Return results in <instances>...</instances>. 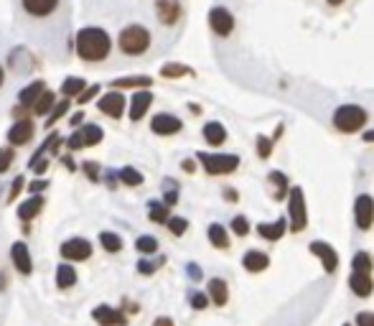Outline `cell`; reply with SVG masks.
<instances>
[{"mask_svg": "<svg viewBox=\"0 0 374 326\" xmlns=\"http://www.w3.org/2000/svg\"><path fill=\"white\" fill-rule=\"evenodd\" d=\"M110 49H113L110 36L97 26H87L77 34V54L85 62H102V59H107Z\"/></svg>", "mask_w": 374, "mask_h": 326, "instance_id": "obj_1", "label": "cell"}, {"mask_svg": "<svg viewBox=\"0 0 374 326\" xmlns=\"http://www.w3.org/2000/svg\"><path fill=\"white\" fill-rule=\"evenodd\" d=\"M331 122H333V128L339 130V133L354 135V133H361V130H364V125L369 122V113L361 105L346 102V105L336 107V113H333Z\"/></svg>", "mask_w": 374, "mask_h": 326, "instance_id": "obj_2", "label": "cell"}, {"mask_svg": "<svg viewBox=\"0 0 374 326\" xmlns=\"http://www.w3.org/2000/svg\"><path fill=\"white\" fill-rule=\"evenodd\" d=\"M117 46H120V51L127 54V57H141V54H145L150 49V31L145 26L133 23V26H127V29L120 31Z\"/></svg>", "mask_w": 374, "mask_h": 326, "instance_id": "obj_3", "label": "cell"}, {"mask_svg": "<svg viewBox=\"0 0 374 326\" xmlns=\"http://www.w3.org/2000/svg\"><path fill=\"white\" fill-rule=\"evenodd\" d=\"M196 158L209 176H226L240 169V156H234V153H204L201 150L196 153Z\"/></svg>", "mask_w": 374, "mask_h": 326, "instance_id": "obj_4", "label": "cell"}, {"mask_svg": "<svg viewBox=\"0 0 374 326\" xmlns=\"http://www.w3.org/2000/svg\"><path fill=\"white\" fill-rule=\"evenodd\" d=\"M288 222L293 232H303L308 225V206H305V194L301 186H293L288 194Z\"/></svg>", "mask_w": 374, "mask_h": 326, "instance_id": "obj_5", "label": "cell"}, {"mask_svg": "<svg viewBox=\"0 0 374 326\" xmlns=\"http://www.w3.org/2000/svg\"><path fill=\"white\" fill-rule=\"evenodd\" d=\"M354 225L361 232H369L374 227V197L372 194H359L354 199Z\"/></svg>", "mask_w": 374, "mask_h": 326, "instance_id": "obj_6", "label": "cell"}, {"mask_svg": "<svg viewBox=\"0 0 374 326\" xmlns=\"http://www.w3.org/2000/svg\"><path fill=\"white\" fill-rule=\"evenodd\" d=\"M209 29L219 36V38H226V36H232L234 31V15L226 10L224 6H214L209 10Z\"/></svg>", "mask_w": 374, "mask_h": 326, "instance_id": "obj_7", "label": "cell"}, {"mask_svg": "<svg viewBox=\"0 0 374 326\" xmlns=\"http://www.w3.org/2000/svg\"><path fill=\"white\" fill-rule=\"evenodd\" d=\"M308 250H311V255H316L318 260H321V265H324V273H336L339 270V253L329 245V242L324 240H313L311 245H308Z\"/></svg>", "mask_w": 374, "mask_h": 326, "instance_id": "obj_8", "label": "cell"}, {"mask_svg": "<svg viewBox=\"0 0 374 326\" xmlns=\"http://www.w3.org/2000/svg\"><path fill=\"white\" fill-rule=\"evenodd\" d=\"M62 255L66 260H87V257L92 255V245L85 240V237H71L62 245Z\"/></svg>", "mask_w": 374, "mask_h": 326, "instance_id": "obj_9", "label": "cell"}, {"mask_svg": "<svg viewBox=\"0 0 374 326\" xmlns=\"http://www.w3.org/2000/svg\"><path fill=\"white\" fill-rule=\"evenodd\" d=\"M97 107L107 115V118H115V120H120L122 113H125V97H122V94L115 90V92L102 94V99L97 102Z\"/></svg>", "mask_w": 374, "mask_h": 326, "instance_id": "obj_10", "label": "cell"}, {"mask_svg": "<svg viewBox=\"0 0 374 326\" xmlns=\"http://www.w3.org/2000/svg\"><path fill=\"white\" fill-rule=\"evenodd\" d=\"M181 128H184V122L171 113H158L156 118H153V122H150V130L156 135H176Z\"/></svg>", "mask_w": 374, "mask_h": 326, "instance_id": "obj_11", "label": "cell"}, {"mask_svg": "<svg viewBox=\"0 0 374 326\" xmlns=\"http://www.w3.org/2000/svg\"><path fill=\"white\" fill-rule=\"evenodd\" d=\"M156 15L163 26H173L181 18V3L178 0H156Z\"/></svg>", "mask_w": 374, "mask_h": 326, "instance_id": "obj_12", "label": "cell"}, {"mask_svg": "<svg viewBox=\"0 0 374 326\" xmlns=\"http://www.w3.org/2000/svg\"><path fill=\"white\" fill-rule=\"evenodd\" d=\"M349 288L357 298H369L374 293V278L372 273H352L349 276Z\"/></svg>", "mask_w": 374, "mask_h": 326, "instance_id": "obj_13", "label": "cell"}, {"mask_svg": "<svg viewBox=\"0 0 374 326\" xmlns=\"http://www.w3.org/2000/svg\"><path fill=\"white\" fill-rule=\"evenodd\" d=\"M92 319L99 326H125V313L113 309V306H97L92 311Z\"/></svg>", "mask_w": 374, "mask_h": 326, "instance_id": "obj_14", "label": "cell"}, {"mask_svg": "<svg viewBox=\"0 0 374 326\" xmlns=\"http://www.w3.org/2000/svg\"><path fill=\"white\" fill-rule=\"evenodd\" d=\"M10 260H13V265L23 276H29L31 270H34V262H31V253L26 248V242H15L13 248H10Z\"/></svg>", "mask_w": 374, "mask_h": 326, "instance_id": "obj_15", "label": "cell"}, {"mask_svg": "<svg viewBox=\"0 0 374 326\" xmlns=\"http://www.w3.org/2000/svg\"><path fill=\"white\" fill-rule=\"evenodd\" d=\"M31 138H34V122L31 120H18L8 130V143H13V146H26Z\"/></svg>", "mask_w": 374, "mask_h": 326, "instance_id": "obj_16", "label": "cell"}, {"mask_svg": "<svg viewBox=\"0 0 374 326\" xmlns=\"http://www.w3.org/2000/svg\"><path fill=\"white\" fill-rule=\"evenodd\" d=\"M242 265H245L247 273H262V270L270 265V255L262 253V250H247V253L242 255Z\"/></svg>", "mask_w": 374, "mask_h": 326, "instance_id": "obj_17", "label": "cell"}, {"mask_svg": "<svg viewBox=\"0 0 374 326\" xmlns=\"http://www.w3.org/2000/svg\"><path fill=\"white\" fill-rule=\"evenodd\" d=\"M285 229H288V225H285V220H275V222H260L257 225V234H260L262 240L268 242H278L285 234Z\"/></svg>", "mask_w": 374, "mask_h": 326, "instance_id": "obj_18", "label": "cell"}, {"mask_svg": "<svg viewBox=\"0 0 374 326\" xmlns=\"http://www.w3.org/2000/svg\"><path fill=\"white\" fill-rule=\"evenodd\" d=\"M153 105V94L150 92H135V97L130 99V120H141L143 115L148 113V107Z\"/></svg>", "mask_w": 374, "mask_h": 326, "instance_id": "obj_19", "label": "cell"}, {"mask_svg": "<svg viewBox=\"0 0 374 326\" xmlns=\"http://www.w3.org/2000/svg\"><path fill=\"white\" fill-rule=\"evenodd\" d=\"M59 6V0H23V8H26V13L36 15V18H43V15L54 13Z\"/></svg>", "mask_w": 374, "mask_h": 326, "instance_id": "obj_20", "label": "cell"}, {"mask_svg": "<svg viewBox=\"0 0 374 326\" xmlns=\"http://www.w3.org/2000/svg\"><path fill=\"white\" fill-rule=\"evenodd\" d=\"M201 133H204V141L209 143V146H214V148H217V146H222V143L226 141V128L222 125V122H217V120L206 122Z\"/></svg>", "mask_w": 374, "mask_h": 326, "instance_id": "obj_21", "label": "cell"}, {"mask_svg": "<svg viewBox=\"0 0 374 326\" xmlns=\"http://www.w3.org/2000/svg\"><path fill=\"white\" fill-rule=\"evenodd\" d=\"M209 298H212L214 306H224L229 301V285L222 278H212L209 281Z\"/></svg>", "mask_w": 374, "mask_h": 326, "instance_id": "obj_22", "label": "cell"}, {"mask_svg": "<svg viewBox=\"0 0 374 326\" xmlns=\"http://www.w3.org/2000/svg\"><path fill=\"white\" fill-rule=\"evenodd\" d=\"M43 92H46L43 82H38V79H36V82H31V85L26 87V90H21V94H18V102H21L23 107H34Z\"/></svg>", "mask_w": 374, "mask_h": 326, "instance_id": "obj_23", "label": "cell"}, {"mask_svg": "<svg viewBox=\"0 0 374 326\" xmlns=\"http://www.w3.org/2000/svg\"><path fill=\"white\" fill-rule=\"evenodd\" d=\"M206 237H209V242H212L217 250L229 248V232H226V227H224V225H219V222L209 225V229H206Z\"/></svg>", "mask_w": 374, "mask_h": 326, "instance_id": "obj_24", "label": "cell"}, {"mask_svg": "<svg viewBox=\"0 0 374 326\" xmlns=\"http://www.w3.org/2000/svg\"><path fill=\"white\" fill-rule=\"evenodd\" d=\"M41 209H43V199L41 197H31L29 201H23V204L18 206V217H21L23 222H29V220H34V217L41 212Z\"/></svg>", "mask_w": 374, "mask_h": 326, "instance_id": "obj_25", "label": "cell"}, {"mask_svg": "<svg viewBox=\"0 0 374 326\" xmlns=\"http://www.w3.org/2000/svg\"><path fill=\"white\" fill-rule=\"evenodd\" d=\"M270 184L275 186V199H288L290 194V181L282 171H270Z\"/></svg>", "mask_w": 374, "mask_h": 326, "instance_id": "obj_26", "label": "cell"}, {"mask_svg": "<svg viewBox=\"0 0 374 326\" xmlns=\"http://www.w3.org/2000/svg\"><path fill=\"white\" fill-rule=\"evenodd\" d=\"M372 268H374V257L369 255L367 250H359L352 257V273H372Z\"/></svg>", "mask_w": 374, "mask_h": 326, "instance_id": "obj_27", "label": "cell"}, {"mask_svg": "<svg viewBox=\"0 0 374 326\" xmlns=\"http://www.w3.org/2000/svg\"><path fill=\"white\" fill-rule=\"evenodd\" d=\"M148 217H150V222H156V225H168V204L166 201H150L148 204Z\"/></svg>", "mask_w": 374, "mask_h": 326, "instance_id": "obj_28", "label": "cell"}, {"mask_svg": "<svg viewBox=\"0 0 374 326\" xmlns=\"http://www.w3.org/2000/svg\"><path fill=\"white\" fill-rule=\"evenodd\" d=\"M77 283V270L71 265H59L57 268V285L59 288H71Z\"/></svg>", "mask_w": 374, "mask_h": 326, "instance_id": "obj_29", "label": "cell"}, {"mask_svg": "<svg viewBox=\"0 0 374 326\" xmlns=\"http://www.w3.org/2000/svg\"><path fill=\"white\" fill-rule=\"evenodd\" d=\"M85 90H87V85H85V79L82 77H66L64 79V85H62V92L66 94V97H79Z\"/></svg>", "mask_w": 374, "mask_h": 326, "instance_id": "obj_30", "label": "cell"}, {"mask_svg": "<svg viewBox=\"0 0 374 326\" xmlns=\"http://www.w3.org/2000/svg\"><path fill=\"white\" fill-rule=\"evenodd\" d=\"M79 135H82V143H85V148H87V146H97L105 133H102L99 125H85V128L79 130Z\"/></svg>", "mask_w": 374, "mask_h": 326, "instance_id": "obj_31", "label": "cell"}, {"mask_svg": "<svg viewBox=\"0 0 374 326\" xmlns=\"http://www.w3.org/2000/svg\"><path fill=\"white\" fill-rule=\"evenodd\" d=\"M135 250L143 253V255H153L158 250V240L156 237H150V234H141L138 240H135Z\"/></svg>", "mask_w": 374, "mask_h": 326, "instance_id": "obj_32", "label": "cell"}, {"mask_svg": "<svg viewBox=\"0 0 374 326\" xmlns=\"http://www.w3.org/2000/svg\"><path fill=\"white\" fill-rule=\"evenodd\" d=\"M115 90H120V87H150L153 85V79L141 74V77H122V79H115L113 82Z\"/></svg>", "mask_w": 374, "mask_h": 326, "instance_id": "obj_33", "label": "cell"}, {"mask_svg": "<svg viewBox=\"0 0 374 326\" xmlns=\"http://www.w3.org/2000/svg\"><path fill=\"white\" fill-rule=\"evenodd\" d=\"M99 245L107 250V253H120L122 248V240H120V234H115V232H102L99 234Z\"/></svg>", "mask_w": 374, "mask_h": 326, "instance_id": "obj_34", "label": "cell"}, {"mask_svg": "<svg viewBox=\"0 0 374 326\" xmlns=\"http://www.w3.org/2000/svg\"><path fill=\"white\" fill-rule=\"evenodd\" d=\"M54 92H49V90H46V92L41 94V97H38V102H36L34 105V110H36V115H46V113H51V110H54V107H57V102H54Z\"/></svg>", "mask_w": 374, "mask_h": 326, "instance_id": "obj_35", "label": "cell"}, {"mask_svg": "<svg viewBox=\"0 0 374 326\" xmlns=\"http://www.w3.org/2000/svg\"><path fill=\"white\" fill-rule=\"evenodd\" d=\"M120 181L127 186H141L143 184V173L141 171H135L133 166H125V169L120 171Z\"/></svg>", "mask_w": 374, "mask_h": 326, "instance_id": "obj_36", "label": "cell"}, {"mask_svg": "<svg viewBox=\"0 0 374 326\" xmlns=\"http://www.w3.org/2000/svg\"><path fill=\"white\" fill-rule=\"evenodd\" d=\"M270 153H273V138H268V135H257V156H260L262 161H268Z\"/></svg>", "mask_w": 374, "mask_h": 326, "instance_id": "obj_37", "label": "cell"}, {"mask_svg": "<svg viewBox=\"0 0 374 326\" xmlns=\"http://www.w3.org/2000/svg\"><path fill=\"white\" fill-rule=\"evenodd\" d=\"M229 227H232V232L237 234V237H245V234H250V222H247V217H245V214H237Z\"/></svg>", "mask_w": 374, "mask_h": 326, "instance_id": "obj_38", "label": "cell"}, {"mask_svg": "<svg viewBox=\"0 0 374 326\" xmlns=\"http://www.w3.org/2000/svg\"><path fill=\"white\" fill-rule=\"evenodd\" d=\"M161 74H163V77L173 79V77H184V74H191V69H189V66H184V64H166L161 69Z\"/></svg>", "mask_w": 374, "mask_h": 326, "instance_id": "obj_39", "label": "cell"}, {"mask_svg": "<svg viewBox=\"0 0 374 326\" xmlns=\"http://www.w3.org/2000/svg\"><path fill=\"white\" fill-rule=\"evenodd\" d=\"M168 229L176 234V237H181V234L189 229V222H186L184 217H171V220H168Z\"/></svg>", "mask_w": 374, "mask_h": 326, "instance_id": "obj_40", "label": "cell"}, {"mask_svg": "<svg viewBox=\"0 0 374 326\" xmlns=\"http://www.w3.org/2000/svg\"><path fill=\"white\" fill-rule=\"evenodd\" d=\"M209 301H212V298H209V293H191V306H194L196 311L206 309V306H209Z\"/></svg>", "mask_w": 374, "mask_h": 326, "instance_id": "obj_41", "label": "cell"}, {"mask_svg": "<svg viewBox=\"0 0 374 326\" xmlns=\"http://www.w3.org/2000/svg\"><path fill=\"white\" fill-rule=\"evenodd\" d=\"M354 326H374V311H359L354 319Z\"/></svg>", "mask_w": 374, "mask_h": 326, "instance_id": "obj_42", "label": "cell"}, {"mask_svg": "<svg viewBox=\"0 0 374 326\" xmlns=\"http://www.w3.org/2000/svg\"><path fill=\"white\" fill-rule=\"evenodd\" d=\"M13 163V150L10 148H0V171H8Z\"/></svg>", "mask_w": 374, "mask_h": 326, "instance_id": "obj_43", "label": "cell"}, {"mask_svg": "<svg viewBox=\"0 0 374 326\" xmlns=\"http://www.w3.org/2000/svg\"><path fill=\"white\" fill-rule=\"evenodd\" d=\"M156 268H158V262H153V260H141V262H138V273H143V276L156 273Z\"/></svg>", "mask_w": 374, "mask_h": 326, "instance_id": "obj_44", "label": "cell"}, {"mask_svg": "<svg viewBox=\"0 0 374 326\" xmlns=\"http://www.w3.org/2000/svg\"><path fill=\"white\" fill-rule=\"evenodd\" d=\"M66 107H69V102H59V105L54 107V110H51V118H49V120H51V122H57L59 118H62V115L66 113ZM51 122H49V125H51Z\"/></svg>", "mask_w": 374, "mask_h": 326, "instance_id": "obj_45", "label": "cell"}, {"mask_svg": "<svg viewBox=\"0 0 374 326\" xmlns=\"http://www.w3.org/2000/svg\"><path fill=\"white\" fill-rule=\"evenodd\" d=\"M97 92H99V87H97V85L89 87V90H85V92L79 94V102H89L92 97H97Z\"/></svg>", "mask_w": 374, "mask_h": 326, "instance_id": "obj_46", "label": "cell"}, {"mask_svg": "<svg viewBox=\"0 0 374 326\" xmlns=\"http://www.w3.org/2000/svg\"><path fill=\"white\" fill-rule=\"evenodd\" d=\"M85 171H87V176L92 178V181H97V178H99V169L94 166L92 161H87V163H85Z\"/></svg>", "mask_w": 374, "mask_h": 326, "instance_id": "obj_47", "label": "cell"}, {"mask_svg": "<svg viewBox=\"0 0 374 326\" xmlns=\"http://www.w3.org/2000/svg\"><path fill=\"white\" fill-rule=\"evenodd\" d=\"M21 189H23V176H18L13 184H10V199L18 197V194H21Z\"/></svg>", "mask_w": 374, "mask_h": 326, "instance_id": "obj_48", "label": "cell"}, {"mask_svg": "<svg viewBox=\"0 0 374 326\" xmlns=\"http://www.w3.org/2000/svg\"><path fill=\"white\" fill-rule=\"evenodd\" d=\"M69 148H71V150L85 148V143H82V135H79V133H74V135H71V138H69Z\"/></svg>", "mask_w": 374, "mask_h": 326, "instance_id": "obj_49", "label": "cell"}, {"mask_svg": "<svg viewBox=\"0 0 374 326\" xmlns=\"http://www.w3.org/2000/svg\"><path fill=\"white\" fill-rule=\"evenodd\" d=\"M59 146H62V138H59V135H51L49 141H46V148L49 150H59Z\"/></svg>", "mask_w": 374, "mask_h": 326, "instance_id": "obj_50", "label": "cell"}, {"mask_svg": "<svg viewBox=\"0 0 374 326\" xmlns=\"http://www.w3.org/2000/svg\"><path fill=\"white\" fill-rule=\"evenodd\" d=\"M176 199H178V192H176V189H171V192H166V204H168V206L176 204Z\"/></svg>", "mask_w": 374, "mask_h": 326, "instance_id": "obj_51", "label": "cell"}, {"mask_svg": "<svg viewBox=\"0 0 374 326\" xmlns=\"http://www.w3.org/2000/svg\"><path fill=\"white\" fill-rule=\"evenodd\" d=\"M189 278H191V281H199V278H201V270H199L194 262L189 265Z\"/></svg>", "mask_w": 374, "mask_h": 326, "instance_id": "obj_52", "label": "cell"}, {"mask_svg": "<svg viewBox=\"0 0 374 326\" xmlns=\"http://www.w3.org/2000/svg\"><path fill=\"white\" fill-rule=\"evenodd\" d=\"M29 189H31V192H43V189H46V181H41V178H38V181H34V184H31L29 186Z\"/></svg>", "mask_w": 374, "mask_h": 326, "instance_id": "obj_53", "label": "cell"}, {"mask_svg": "<svg viewBox=\"0 0 374 326\" xmlns=\"http://www.w3.org/2000/svg\"><path fill=\"white\" fill-rule=\"evenodd\" d=\"M153 326H173V321H171L168 316H161V319L153 321Z\"/></svg>", "mask_w": 374, "mask_h": 326, "instance_id": "obj_54", "label": "cell"}, {"mask_svg": "<svg viewBox=\"0 0 374 326\" xmlns=\"http://www.w3.org/2000/svg\"><path fill=\"white\" fill-rule=\"evenodd\" d=\"M361 141H364V143H374V128H372V130H364Z\"/></svg>", "mask_w": 374, "mask_h": 326, "instance_id": "obj_55", "label": "cell"}, {"mask_svg": "<svg viewBox=\"0 0 374 326\" xmlns=\"http://www.w3.org/2000/svg\"><path fill=\"white\" fill-rule=\"evenodd\" d=\"M82 120H85V115H82V113L71 115V125H77V122H82Z\"/></svg>", "mask_w": 374, "mask_h": 326, "instance_id": "obj_56", "label": "cell"}, {"mask_svg": "<svg viewBox=\"0 0 374 326\" xmlns=\"http://www.w3.org/2000/svg\"><path fill=\"white\" fill-rule=\"evenodd\" d=\"M184 171H189L191 173V171H194V161H184Z\"/></svg>", "mask_w": 374, "mask_h": 326, "instance_id": "obj_57", "label": "cell"}, {"mask_svg": "<svg viewBox=\"0 0 374 326\" xmlns=\"http://www.w3.org/2000/svg\"><path fill=\"white\" fill-rule=\"evenodd\" d=\"M326 3H329V6H341L344 0H326Z\"/></svg>", "mask_w": 374, "mask_h": 326, "instance_id": "obj_58", "label": "cell"}, {"mask_svg": "<svg viewBox=\"0 0 374 326\" xmlns=\"http://www.w3.org/2000/svg\"><path fill=\"white\" fill-rule=\"evenodd\" d=\"M0 87H3V66H0Z\"/></svg>", "mask_w": 374, "mask_h": 326, "instance_id": "obj_59", "label": "cell"}, {"mask_svg": "<svg viewBox=\"0 0 374 326\" xmlns=\"http://www.w3.org/2000/svg\"><path fill=\"white\" fill-rule=\"evenodd\" d=\"M341 326H352V324H341Z\"/></svg>", "mask_w": 374, "mask_h": 326, "instance_id": "obj_60", "label": "cell"}]
</instances>
